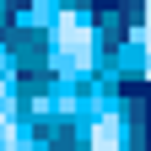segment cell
<instances>
[{
	"instance_id": "1",
	"label": "cell",
	"mask_w": 151,
	"mask_h": 151,
	"mask_svg": "<svg viewBox=\"0 0 151 151\" xmlns=\"http://www.w3.org/2000/svg\"><path fill=\"white\" fill-rule=\"evenodd\" d=\"M60 54H65V60H76V65H81L86 54H92V38H86V27H81V22H65V38H60Z\"/></svg>"
},
{
	"instance_id": "2",
	"label": "cell",
	"mask_w": 151,
	"mask_h": 151,
	"mask_svg": "<svg viewBox=\"0 0 151 151\" xmlns=\"http://www.w3.org/2000/svg\"><path fill=\"white\" fill-rule=\"evenodd\" d=\"M0 113H6V97H0Z\"/></svg>"
}]
</instances>
